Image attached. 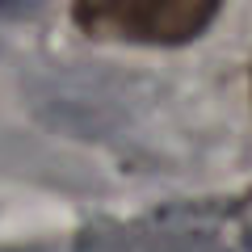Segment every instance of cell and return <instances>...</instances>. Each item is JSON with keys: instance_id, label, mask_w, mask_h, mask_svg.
I'll return each instance as SVG.
<instances>
[{"instance_id": "cell-2", "label": "cell", "mask_w": 252, "mask_h": 252, "mask_svg": "<svg viewBox=\"0 0 252 252\" xmlns=\"http://www.w3.org/2000/svg\"><path fill=\"white\" fill-rule=\"evenodd\" d=\"M248 101H252V63H248Z\"/></svg>"}, {"instance_id": "cell-1", "label": "cell", "mask_w": 252, "mask_h": 252, "mask_svg": "<svg viewBox=\"0 0 252 252\" xmlns=\"http://www.w3.org/2000/svg\"><path fill=\"white\" fill-rule=\"evenodd\" d=\"M219 17V4L193 0H105V4H76L72 21L93 38L118 42H189Z\"/></svg>"}]
</instances>
